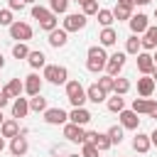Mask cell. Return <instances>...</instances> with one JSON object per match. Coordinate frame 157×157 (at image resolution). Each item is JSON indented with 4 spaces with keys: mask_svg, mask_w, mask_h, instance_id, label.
Returning <instances> with one entry per match:
<instances>
[{
    "mask_svg": "<svg viewBox=\"0 0 157 157\" xmlns=\"http://www.w3.org/2000/svg\"><path fill=\"white\" fill-rule=\"evenodd\" d=\"M32 17L39 22V27L42 29H47V32H52L54 27H56V15L52 12V10H47V7H42V5H32Z\"/></svg>",
    "mask_w": 157,
    "mask_h": 157,
    "instance_id": "6da1fadb",
    "label": "cell"
},
{
    "mask_svg": "<svg viewBox=\"0 0 157 157\" xmlns=\"http://www.w3.org/2000/svg\"><path fill=\"white\" fill-rule=\"evenodd\" d=\"M105 61H108V54H105L103 47H91L88 49V61H86V69L88 71H93V74L103 71L105 69Z\"/></svg>",
    "mask_w": 157,
    "mask_h": 157,
    "instance_id": "7a4b0ae2",
    "label": "cell"
},
{
    "mask_svg": "<svg viewBox=\"0 0 157 157\" xmlns=\"http://www.w3.org/2000/svg\"><path fill=\"white\" fill-rule=\"evenodd\" d=\"M66 98L74 108H81L86 103V88L81 86V81H66Z\"/></svg>",
    "mask_w": 157,
    "mask_h": 157,
    "instance_id": "3957f363",
    "label": "cell"
},
{
    "mask_svg": "<svg viewBox=\"0 0 157 157\" xmlns=\"http://www.w3.org/2000/svg\"><path fill=\"white\" fill-rule=\"evenodd\" d=\"M42 78H47L49 83H66V78H69V71H66V66H56V64H49V66H44V74H42Z\"/></svg>",
    "mask_w": 157,
    "mask_h": 157,
    "instance_id": "277c9868",
    "label": "cell"
},
{
    "mask_svg": "<svg viewBox=\"0 0 157 157\" xmlns=\"http://www.w3.org/2000/svg\"><path fill=\"white\" fill-rule=\"evenodd\" d=\"M64 137H66L69 142H78V145H83V142H86V130H83V125L64 123Z\"/></svg>",
    "mask_w": 157,
    "mask_h": 157,
    "instance_id": "5b68a950",
    "label": "cell"
},
{
    "mask_svg": "<svg viewBox=\"0 0 157 157\" xmlns=\"http://www.w3.org/2000/svg\"><path fill=\"white\" fill-rule=\"evenodd\" d=\"M86 142H91V145H96V150L98 152H105L113 142H110V137L105 135V132H98V130H91V132H86Z\"/></svg>",
    "mask_w": 157,
    "mask_h": 157,
    "instance_id": "8992f818",
    "label": "cell"
},
{
    "mask_svg": "<svg viewBox=\"0 0 157 157\" xmlns=\"http://www.w3.org/2000/svg\"><path fill=\"white\" fill-rule=\"evenodd\" d=\"M86 15L83 12H74V15H66L64 17V29L66 32H78V29H83L86 27Z\"/></svg>",
    "mask_w": 157,
    "mask_h": 157,
    "instance_id": "52a82bcc",
    "label": "cell"
},
{
    "mask_svg": "<svg viewBox=\"0 0 157 157\" xmlns=\"http://www.w3.org/2000/svg\"><path fill=\"white\" fill-rule=\"evenodd\" d=\"M10 37L17 39V42H27V39H32V27L27 22H12L10 25Z\"/></svg>",
    "mask_w": 157,
    "mask_h": 157,
    "instance_id": "ba28073f",
    "label": "cell"
},
{
    "mask_svg": "<svg viewBox=\"0 0 157 157\" xmlns=\"http://www.w3.org/2000/svg\"><path fill=\"white\" fill-rule=\"evenodd\" d=\"M123 66H125V54H123V52H115V54L108 56V61H105V74H108V76H118Z\"/></svg>",
    "mask_w": 157,
    "mask_h": 157,
    "instance_id": "9c48e42d",
    "label": "cell"
},
{
    "mask_svg": "<svg viewBox=\"0 0 157 157\" xmlns=\"http://www.w3.org/2000/svg\"><path fill=\"white\" fill-rule=\"evenodd\" d=\"M44 120H47L49 125H64V123L69 120V113L61 110V108H47V110H44Z\"/></svg>",
    "mask_w": 157,
    "mask_h": 157,
    "instance_id": "30bf717a",
    "label": "cell"
},
{
    "mask_svg": "<svg viewBox=\"0 0 157 157\" xmlns=\"http://www.w3.org/2000/svg\"><path fill=\"white\" fill-rule=\"evenodd\" d=\"M47 42H49V44H52L54 49H59V47H64V44L69 42V32H66L64 27H61V29H59V27H54V29L49 32V37H47Z\"/></svg>",
    "mask_w": 157,
    "mask_h": 157,
    "instance_id": "8fae6325",
    "label": "cell"
},
{
    "mask_svg": "<svg viewBox=\"0 0 157 157\" xmlns=\"http://www.w3.org/2000/svg\"><path fill=\"white\" fill-rule=\"evenodd\" d=\"M118 115H120V125H123V128H128V130H137L140 118H137V113H135L132 108H130V110H125V108H123Z\"/></svg>",
    "mask_w": 157,
    "mask_h": 157,
    "instance_id": "7c38bea8",
    "label": "cell"
},
{
    "mask_svg": "<svg viewBox=\"0 0 157 157\" xmlns=\"http://www.w3.org/2000/svg\"><path fill=\"white\" fill-rule=\"evenodd\" d=\"M128 22H130V29H132V34H145V29L150 27V25H147V15H142V12L132 15Z\"/></svg>",
    "mask_w": 157,
    "mask_h": 157,
    "instance_id": "4fadbf2b",
    "label": "cell"
},
{
    "mask_svg": "<svg viewBox=\"0 0 157 157\" xmlns=\"http://www.w3.org/2000/svg\"><path fill=\"white\" fill-rule=\"evenodd\" d=\"M91 118H93V115H91L83 105H81V108H74V110L69 113V123H76V125H88Z\"/></svg>",
    "mask_w": 157,
    "mask_h": 157,
    "instance_id": "5bb4252c",
    "label": "cell"
},
{
    "mask_svg": "<svg viewBox=\"0 0 157 157\" xmlns=\"http://www.w3.org/2000/svg\"><path fill=\"white\" fill-rule=\"evenodd\" d=\"M152 69H155V61H152V54H147V52H140L137 54V71L140 74H152Z\"/></svg>",
    "mask_w": 157,
    "mask_h": 157,
    "instance_id": "9a60e30c",
    "label": "cell"
},
{
    "mask_svg": "<svg viewBox=\"0 0 157 157\" xmlns=\"http://www.w3.org/2000/svg\"><path fill=\"white\" fill-rule=\"evenodd\" d=\"M152 91H155V81H152V76L142 74V78H137V93H140L142 98H150Z\"/></svg>",
    "mask_w": 157,
    "mask_h": 157,
    "instance_id": "2e32d148",
    "label": "cell"
},
{
    "mask_svg": "<svg viewBox=\"0 0 157 157\" xmlns=\"http://www.w3.org/2000/svg\"><path fill=\"white\" fill-rule=\"evenodd\" d=\"M25 93H29V96L42 93V78H39L37 74H29V76L25 78Z\"/></svg>",
    "mask_w": 157,
    "mask_h": 157,
    "instance_id": "e0dca14e",
    "label": "cell"
},
{
    "mask_svg": "<svg viewBox=\"0 0 157 157\" xmlns=\"http://www.w3.org/2000/svg\"><path fill=\"white\" fill-rule=\"evenodd\" d=\"M105 96H108V93H105L98 83H91V86L86 88V101H91V103H103Z\"/></svg>",
    "mask_w": 157,
    "mask_h": 157,
    "instance_id": "ac0fdd59",
    "label": "cell"
},
{
    "mask_svg": "<svg viewBox=\"0 0 157 157\" xmlns=\"http://www.w3.org/2000/svg\"><path fill=\"white\" fill-rule=\"evenodd\" d=\"M27 150H29L27 140H25L22 135H15V137H12V142H10V152H12L15 157H22V155H25Z\"/></svg>",
    "mask_w": 157,
    "mask_h": 157,
    "instance_id": "d6986e66",
    "label": "cell"
},
{
    "mask_svg": "<svg viewBox=\"0 0 157 157\" xmlns=\"http://www.w3.org/2000/svg\"><path fill=\"white\" fill-rule=\"evenodd\" d=\"M140 47L142 49H155L157 47V27H147L145 29V37L140 39Z\"/></svg>",
    "mask_w": 157,
    "mask_h": 157,
    "instance_id": "ffe728a7",
    "label": "cell"
},
{
    "mask_svg": "<svg viewBox=\"0 0 157 157\" xmlns=\"http://www.w3.org/2000/svg\"><path fill=\"white\" fill-rule=\"evenodd\" d=\"M98 39H101V47H113L118 42V32L113 27H103V32L98 34Z\"/></svg>",
    "mask_w": 157,
    "mask_h": 157,
    "instance_id": "44dd1931",
    "label": "cell"
},
{
    "mask_svg": "<svg viewBox=\"0 0 157 157\" xmlns=\"http://www.w3.org/2000/svg\"><path fill=\"white\" fill-rule=\"evenodd\" d=\"M27 113H29V101L17 96V98H15V103H12V115H15V118H25Z\"/></svg>",
    "mask_w": 157,
    "mask_h": 157,
    "instance_id": "7402d4cb",
    "label": "cell"
},
{
    "mask_svg": "<svg viewBox=\"0 0 157 157\" xmlns=\"http://www.w3.org/2000/svg\"><path fill=\"white\" fill-rule=\"evenodd\" d=\"M0 132H2V137H15V135H20V125H17V120H2Z\"/></svg>",
    "mask_w": 157,
    "mask_h": 157,
    "instance_id": "603a6c76",
    "label": "cell"
},
{
    "mask_svg": "<svg viewBox=\"0 0 157 157\" xmlns=\"http://www.w3.org/2000/svg\"><path fill=\"white\" fill-rule=\"evenodd\" d=\"M152 147V142H150V135H142V132H137V137L132 140V150L135 152H147Z\"/></svg>",
    "mask_w": 157,
    "mask_h": 157,
    "instance_id": "cb8c5ba5",
    "label": "cell"
},
{
    "mask_svg": "<svg viewBox=\"0 0 157 157\" xmlns=\"http://www.w3.org/2000/svg\"><path fill=\"white\" fill-rule=\"evenodd\" d=\"M2 91H5V93H7L10 98H17V96H20L22 91H25V83H22L20 78H12V81H10V83H7V86H5Z\"/></svg>",
    "mask_w": 157,
    "mask_h": 157,
    "instance_id": "d4e9b609",
    "label": "cell"
},
{
    "mask_svg": "<svg viewBox=\"0 0 157 157\" xmlns=\"http://www.w3.org/2000/svg\"><path fill=\"white\" fill-rule=\"evenodd\" d=\"M29 110H34V113H44V110H47V98H42V93L32 96V98H29Z\"/></svg>",
    "mask_w": 157,
    "mask_h": 157,
    "instance_id": "484cf974",
    "label": "cell"
},
{
    "mask_svg": "<svg viewBox=\"0 0 157 157\" xmlns=\"http://www.w3.org/2000/svg\"><path fill=\"white\" fill-rule=\"evenodd\" d=\"M44 59H47V56H44L42 52H29V54H27V61H29L32 69H42V66H47Z\"/></svg>",
    "mask_w": 157,
    "mask_h": 157,
    "instance_id": "4316f807",
    "label": "cell"
},
{
    "mask_svg": "<svg viewBox=\"0 0 157 157\" xmlns=\"http://www.w3.org/2000/svg\"><path fill=\"white\" fill-rule=\"evenodd\" d=\"M113 17H115V20H130V17H132V7H128V5H115Z\"/></svg>",
    "mask_w": 157,
    "mask_h": 157,
    "instance_id": "83f0119b",
    "label": "cell"
},
{
    "mask_svg": "<svg viewBox=\"0 0 157 157\" xmlns=\"http://www.w3.org/2000/svg\"><path fill=\"white\" fill-rule=\"evenodd\" d=\"M128 91H130V81H128V78H120V76H118V78L113 81V93L123 96V93H128Z\"/></svg>",
    "mask_w": 157,
    "mask_h": 157,
    "instance_id": "f1b7e54d",
    "label": "cell"
},
{
    "mask_svg": "<svg viewBox=\"0 0 157 157\" xmlns=\"http://www.w3.org/2000/svg\"><path fill=\"white\" fill-rule=\"evenodd\" d=\"M150 105H152V101H147V98H135L132 101V110L140 115V113H150Z\"/></svg>",
    "mask_w": 157,
    "mask_h": 157,
    "instance_id": "f546056e",
    "label": "cell"
},
{
    "mask_svg": "<svg viewBox=\"0 0 157 157\" xmlns=\"http://www.w3.org/2000/svg\"><path fill=\"white\" fill-rule=\"evenodd\" d=\"M105 135L110 137V142H113V145H120V142H123V125H113Z\"/></svg>",
    "mask_w": 157,
    "mask_h": 157,
    "instance_id": "4dcf8cb0",
    "label": "cell"
},
{
    "mask_svg": "<svg viewBox=\"0 0 157 157\" xmlns=\"http://www.w3.org/2000/svg\"><path fill=\"white\" fill-rule=\"evenodd\" d=\"M66 7H69V0H49V10L54 15H64Z\"/></svg>",
    "mask_w": 157,
    "mask_h": 157,
    "instance_id": "1f68e13d",
    "label": "cell"
},
{
    "mask_svg": "<svg viewBox=\"0 0 157 157\" xmlns=\"http://www.w3.org/2000/svg\"><path fill=\"white\" fill-rule=\"evenodd\" d=\"M96 15H98V22H101L103 27H110L113 20H115V17H113V10H98Z\"/></svg>",
    "mask_w": 157,
    "mask_h": 157,
    "instance_id": "d6a6232c",
    "label": "cell"
},
{
    "mask_svg": "<svg viewBox=\"0 0 157 157\" xmlns=\"http://www.w3.org/2000/svg\"><path fill=\"white\" fill-rule=\"evenodd\" d=\"M140 49H142V47H140V39H137V34H132V37L125 42V52H128V54H140Z\"/></svg>",
    "mask_w": 157,
    "mask_h": 157,
    "instance_id": "836d02e7",
    "label": "cell"
},
{
    "mask_svg": "<svg viewBox=\"0 0 157 157\" xmlns=\"http://www.w3.org/2000/svg\"><path fill=\"white\" fill-rule=\"evenodd\" d=\"M123 108H125V101H123V98H120V96L115 93V96H113V98L108 101V110H110V113H120Z\"/></svg>",
    "mask_w": 157,
    "mask_h": 157,
    "instance_id": "e575fe53",
    "label": "cell"
},
{
    "mask_svg": "<svg viewBox=\"0 0 157 157\" xmlns=\"http://www.w3.org/2000/svg\"><path fill=\"white\" fill-rule=\"evenodd\" d=\"M27 54H29V49H27L25 42H17V44L12 47V56H15V59H27Z\"/></svg>",
    "mask_w": 157,
    "mask_h": 157,
    "instance_id": "d590c367",
    "label": "cell"
},
{
    "mask_svg": "<svg viewBox=\"0 0 157 157\" xmlns=\"http://www.w3.org/2000/svg\"><path fill=\"white\" fill-rule=\"evenodd\" d=\"M113 81H115V76H108V74H105L103 78H98V86H101L105 93H110V91H113Z\"/></svg>",
    "mask_w": 157,
    "mask_h": 157,
    "instance_id": "8d00e7d4",
    "label": "cell"
},
{
    "mask_svg": "<svg viewBox=\"0 0 157 157\" xmlns=\"http://www.w3.org/2000/svg\"><path fill=\"white\" fill-rule=\"evenodd\" d=\"M81 7H83V15H86V17L98 12V2H96V0H86V2H81Z\"/></svg>",
    "mask_w": 157,
    "mask_h": 157,
    "instance_id": "74e56055",
    "label": "cell"
},
{
    "mask_svg": "<svg viewBox=\"0 0 157 157\" xmlns=\"http://www.w3.org/2000/svg\"><path fill=\"white\" fill-rule=\"evenodd\" d=\"M81 157H98V150H96V145H91V142H83V147H81Z\"/></svg>",
    "mask_w": 157,
    "mask_h": 157,
    "instance_id": "f35d334b",
    "label": "cell"
},
{
    "mask_svg": "<svg viewBox=\"0 0 157 157\" xmlns=\"http://www.w3.org/2000/svg\"><path fill=\"white\" fill-rule=\"evenodd\" d=\"M0 25H5V27L12 25V10H0Z\"/></svg>",
    "mask_w": 157,
    "mask_h": 157,
    "instance_id": "ab89813d",
    "label": "cell"
},
{
    "mask_svg": "<svg viewBox=\"0 0 157 157\" xmlns=\"http://www.w3.org/2000/svg\"><path fill=\"white\" fill-rule=\"evenodd\" d=\"M7 2H10V10H25V5H27L25 0H7Z\"/></svg>",
    "mask_w": 157,
    "mask_h": 157,
    "instance_id": "60d3db41",
    "label": "cell"
},
{
    "mask_svg": "<svg viewBox=\"0 0 157 157\" xmlns=\"http://www.w3.org/2000/svg\"><path fill=\"white\" fill-rule=\"evenodd\" d=\"M7 101H10V96H7V93H5L2 88H0V110H2L5 105H7Z\"/></svg>",
    "mask_w": 157,
    "mask_h": 157,
    "instance_id": "b9f144b4",
    "label": "cell"
},
{
    "mask_svg": "<svg viewBox=\"0 0 157 157\" xmlns=\"http://www.w3.org/2000/svg\"><path fill=\"white\" fill-rule=\"evenodd\" d=\"M147 115L157 120V103H155V101H152V105H150V113H147Z\"/></svg>",
    "mask_w": 157,
    "mask_h": 157,
    "instance_id": "7bdbcfd3",
    "label": "cell"
},
{
    "mask_svg": "<svg viewBox=\"0 0 157 157\" xmlns=\"http://www.w3.org/2000/svg\"><path fill=\"white\" fill-rule=\"evenodd\" d=\"M150 142L157 147V130H152V132H150Z\"/></svg>",
    "mask_w": 157,
    "mask_h": 157,
    "instance_id": "ee69618b",
    "label": "cell"
},
{
    "mask_svg": "<svg viewBox=\"0 0 157 157\" xmlns=\"http://www.w3.org/2000/svg\"><path fill=\"white\" fill-rule=\"evenodd\" d=\"M118 5H128V7H132V5H135V0H118Z\"/></svg>",
    "mask_w": 157,
    "mask_h": 157,
    "instance_id": "f6af8a7d",
    "label": "cell"
},
{
    "mask_svg": "<svg viewBox=\"0 0 157 157\" xmlns=\"http://www.w3.org/2000/svg\"><path fill=\"white\" fill-rule=\"evenodd\" d=\"M152 0H135V5H150Z\"/></svg>",
    "mask_w": 157,
    "mask_h": 157,
    "instance_id": "bcb514c9",
    "label": "cell"
},
{
    "mask_svg": "<svg viewBox=\"0 0 157 157\" xmlns=\"http://www.w3.org/2000/svg\"><path fill=\"white\" fill-rule=\"evenodd\" d=\"M152 81H155V83H157V66H155V69H152Z\"/></svg>",
    "mask_w": 157,
    "mask_h": 157,
    "instance_id": "7dc6e473",
    "label": "cell"
},
{
    "mask_svg": "<svg viewBox=\"0 0 157 157\" xmlns=\"http://www.w3.org/2000/svg\"><path fill=\"white\" fill-rule=\"evenodd\" d=\"M5 150V140H2V135H0V152Z\"/></svg>",
    "mask_w": 157,
    "mask_h": 157,
    "instance_id": "c3c4849f",
    "label": "cell"
},
{
    "mask_svg": "<svg viewBox=\"0 0 157 157\" xmlns=\"http://www.w3.org/2000/svg\"><path fill=\"white\" fill-rule=\"evenodd\" d=\"M2 66H5V56L0 54V69H2Z\"/></svg>",
    "mask_w": 157,
    "mask_h": 157,
    "instance_id": "681fc988",
    "label": "cell"
},
{
    "mask_svg": "<svg viewBox=\"0 0 157 157\" xmlns=\"http://www.w3.org/2000/svg\"><path fill=\"white\" fill-rule=\"evenodd\" d=\"M152 61H155V66H157V54H152Z\"/></svg>",
    "mask_w": 157,
    "mask_h": 157,
    "instance_id": "f907efd6",
    "label": "cell"
},
{
    "mask_svg": "<svg viewBox=\"0 0 157 157\" xmlns=\"http://www.w3.org/2000/svg\"><path fill=\"white\" fill-rule=\"evenodd\" d=\"M2 120H5V118H2V110H0V125H2Z\"/></svg>",
    "mask_w": 157,
    "mask_h": 157,
    "instance_id": "816d5d0a",
    "label": "cell"
},
{
    "mask_svg": "<svg viewBox=\"0 0 157 157\" xmlns=\"http://www.w3.org/2000/svg\"><path fill=\"white\" fill-rule=\"evenodd\" d=\"M25 2H32V5H34V2H37V0H25Z\"/></svg>",
    "mask_w": 157,
    "mask_h": 157,
    "instance_id": "f5cc1de1",
    "label": "cell"
},
{
    "mask_svg": "<svg viewBox=\"0 0 157 157\" xmlns=\"http://www.w3.org/2000/svg\"><path fill=\"white\" fill-rule=\"evenodd\" d=\"M74 2H78V5H81V2H86V0H74Z\"/></svg>",
    "mask_w": 157,
    "mask_h": 157,
    "instance_id": "db71d44e",
    "label": "cell"
},
{
    "mask_svg": "<svg viewBox=\"0 0 157 157\" xmlns=\"http://www.w3.org/2000/svg\"><path fill=\"white\" fill-rule=\"evenodd\" d=\"M69 157H81V155H69Z\"/></svg>",
    "mask_w": 157,
    "mask_h": 157,
    "instance_id": "11a10c76",
    "label": "cell"
},
{
    "mask_svg": "<svg viewBox=\"0 0 157 157\" xmlns=\"http://www.w3.org/2000/svg\"><path fill=\"white\" fill-rule=\"evenodd\" d=\"M155 17H157V10H155Z\"/></svg>",
    "mask_w": 157,
    "mask_h": 157,
    "instance_id": "9f6ffc18",
    "label": "cell"
}]
</instances>
